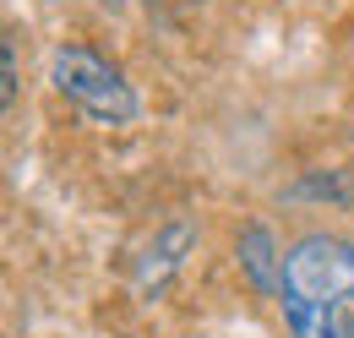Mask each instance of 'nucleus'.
Masks as SVG:
<instances>
[{
  "instance_id": "f257e3e1",
  "label": "nucleus",
  "mask_w": 354,
  "mask_h": 338,
  "mask_svg": "<svg viewBox=\"0 0 354 338\" xmlns=\"http://www.w3.org/2000/svg\"><path fill=\"white\" fill-rule=\"evenodd\" d=\"M278 311L295 338H354V240L310 229L278 256Z\"/></svg>"
},
{
  "instance_id": "f03ea898",
  "label": "nucleus",
  "mask_w": 354,
  "mask_h": 338,
  "mask_svg": "<svg viewBox=\"0 0 354 338\" xmlns=\"http://www.w3.org/2000/svg\"><path fill=\"white\" fill-rule=\"evenodd\" d=\"M49 82L66 104H77L82 115L104 121V126H131L142 115L136 104V87L126 82L120 66H109L104 55H93L88 44H60L55 60H49Z\"/></svg>"
},
{
  "instance_id": "7ed1b4c3",
  "label": "nucleus",
  "mask_w": 354,
  "mask_h": 338,
  "mask_svg": "<svg viewBox=\"0 0 354 338\" xmlns=\"http://www.w3.org/2000/svg\"><path fill=\"white\" fill-rule=\"evenodd\" d=\"M245 267H251V278H257V284H267V290H278V267H267V235L262 229H251V235H245Z\"/></svg>"
},
{
  "instance_id": "20e7f679",
  "label": "nucleus",
  "mask_w": 354,
  "mask_h": 338,
  "mask_svg": "<svg viewBox=\"0 0 354 338\" xmlns=\"http://www.w3.org/2000/svg\"><path fill=\"white\" fill-rule=\"evenodd\" d=\"M0 60H6V87H0V98H6V109H11V104H17V49H11V39L0 49Z\"/></svg>"
}]
</instances>
